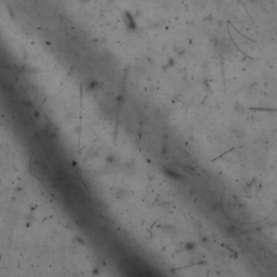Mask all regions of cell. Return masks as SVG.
<instances>
[{
    "mask_svg": "<svg viewBox=\"0 0 277 277\" xmlns=\"http://www.w3.org/2000/svg\"><path fill=\"white\" fill-rule=\"evenodd\" d=\"M261 1H262V0H248V2H249V3H251V4H254V6H257V4H259Z\"/></svg>",
    "mask_w": 277,
    "mask_h": 277,
    "instance_id": "cell-1",
    "label": "cell"
}]
</instances>
